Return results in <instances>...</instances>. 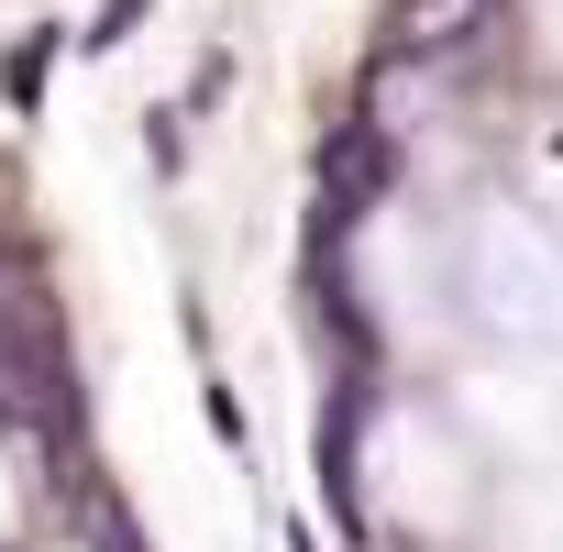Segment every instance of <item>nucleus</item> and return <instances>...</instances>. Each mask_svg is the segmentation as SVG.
<instances>
[{
	"label": "nucleus",
	"mask_w": 563,
	"mask_h": 552,
	"mask_svg": "<svg viewBox=\"0 0 563 552\" xmlns=\"http://www.w3.org/2000/svg\"><path fill=\"white\" fill-rule=\"evenodd\" d=\"M45 56H56V34H34V45L12 56V111H34V89H45Z\"/></svg>",
	"instance_id": "nucleus-3"
},
{
	"label": "nucleus",
	"mask_w": 563,
	"mask_h": 552,
	"mask_svg": "<svg viewBox=\"0 0 563 552\" xmlns=\"http://www.w3.org/2000/svg\"><path fill=\"white\" fill-rule=\"evenodd\" d=\"M144 12H155V0H111V12H100V23H89V45H122V34H133V23H144Z\"/></svg>",
	"instance_id": "nucleus-4"
},
{
	"label": "nucleus",
	"mask_w": 563,
	"mask_h": 552,
	"mask_svg": "<svg viewBox=\"0 0 563 552\" xmlns=\"http://www.w3.org/2000/svg\"><path fill=\"white\" fill-rule=\"evenodd\" d=\"M332 199H376V133H343L332 144Z\"/></svg>",
	"instance_id": "nucleus-2"
},
{
	"label": "nucleus",
	"mask_w": 563,
	"mask_h": 552,
	"mask_svg": "<svg viewBox=\"0 0 563 552\" xmlns=\"http://www.w3.org/2000/svg\"><path fill=\"white\" fill-rule=\"evenodd\" d=\"M486 12H497V0H398V23H387V34H398V56H453Z\"/></svg>",
	"instance_id": "nucleus-1"
}]
</instances>
